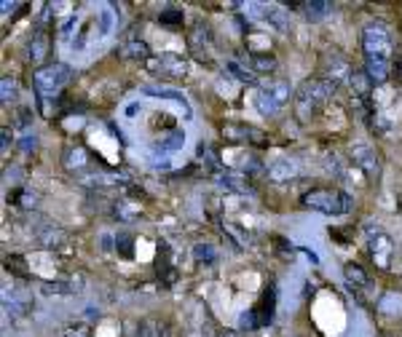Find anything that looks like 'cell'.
<instances>
[{"mask_svg": "<svg viewBox=\"0 0 402 337\" xmlns=\"http://www.w3.org/2000/svg\"><path fill=\"white\" fill-rule=\"evenodd\" d=\"M215 183L225 190V193H236V196H252V185L244 174H236V172H217Z\"/></svg>", "mask_w": 402, "mask_h": 337, "instance_id": "obj_10", "label": "cell"}, {"mask_svg": "<svg viewBox=\"0 0 402 337\" xmlns=\"http://www.w3.org/2000/svg\"><path fill=\"white\" fill-rule=\"evenodd\" d=\"M64 230L60 225H51V222H46V225H40V228H35V241L43 246H49V249H54V246L64 244Z\"/></svg>", "mask_w": 402, "mask_h": 337, "instance_id": "obj_14", "label": "cell"}, {"mask_svg": "<svg viewBox=\"0 0 402 337\" xmlns=\"http://www.w3.org/2000/svg\"><path fill=\"white\" fill-rule=\"evenodd\" d=\"M336 83L325 81V78H314V81H306L298 94H295V113L301 121H311L316 116V110L336 94Z\"/></svg>", "mask_w": 402, "mask_h": 337, "instance_id": "obj_2", "label": "cell"}, {"mask_svg": "<svg viewBox=\"0 0 402 337\" xmlns=\"http://www.w3.org/2000/svg\"><path fill=\"white\" fill-rule=\"evenodd\" d=\"M84 289V276H70L67 281L43 284V295H78Z\"/></svg>", "mask_w": 402, "mask_h": 337, "instance_id": "obj_16", "label": "cell"}, {"mask_svg": "<svg viewBox=\"0 0 402 337\" xmlns=\"http://www.w3.org/2000/svg\"><path fill=\"white\" fill-rule=\"evenodd\" d=\"M298 8L303 11V16H306L309 22H322V19L333 11V5H330L327 0H311V3H301Z\"/></svg>", "mask_w": 402, "mask_h": 337, "instance_id": "obj_21", "label": "cell"}, {"mask_svg": "<svg viewBox=\"0 0 402 337\" xmlns=\"http://www.w3.org/2000/svg\"><path fill=\"white\" fill-rule=\"evenodd\" d=\"M392 252H394V244H392V239H389L386 233H378V236H373L370 239V254H373V260H375V265H378L381 271H386V268H389Z\"/></svg>", "mask_w": 402, "mask_h": 337, "instance_id": "obj_11", "label": "cell"}, {"mask_svg": "<svg viewBox=\"0 0 402 337\" xmlns=\"http://www.w3.org/2000/svg\"><path fill=\"white\" fill-rule=\"evenodd\" d=\"M131 249H134V239H131L129 233H118V236H116V252H118L124 260H131V257H134Z\"/></svg>", "mask_w": 402, "mask_h": 337, "instance_id": "obj_33", "label": "cell"}, {"mask_svg": "<svg viewBox=\"0 0 402 337\" xmlns=\"http://www.w3.org/2000/svg\"><path fill=\"white\" fill-rule=\"evenodd\" d=\"M113 25H116V14L108 5H102L97 14V38H108L113 32Z\"/></svg>", "mask_w": 402, "mask_h": 337, "instance_id": "obj_25", "label": "cell"}, {"mask_svg": "<svg viewBox=\"0 0 402 337\" xmlns=\"http://www.w3.org/2000/svg\"><path fill=\"white\" fill-rule=\"evenodd\" d=\"M255 107H257V113H260V116H277L279 110H281V107H277V105H274V102H271V99H268L263 92L255 94Z\"/></svg>", "mask_w": 402, "mask_h": 337, "instance_id": "obj_32", "label": "cell"}, {"mask_svg": "<svg viewBox=\"0 0 402 337\" xmlns=\"http://www.w3.org/2000/svg\"><path fill=\"white\" fill-rule=\"evenodd\" d=\"M158 22H161V25H183V11L166 8V11L158 14Z\"/></svg>", "mask_w": 402, "mask_h": 337, "instance_id": "obj_39", "label": "cell"}, {"mask_svg": "<svg viewBox=\"0 0 402 337\" xmlns=\"http://www.w3.org/2000/svg\"><path fill=\"white\" fill-rule=\"evenodd\" d=\"M19 96V86H16V81L14 78H3L0 81V99L8 105V102H14Z\"/></svg>", "mask_w": 402, "mask_h": 337, "instance_id": "obj_35", "label": "cell"}, {"mask_svg": "<svg viewBox=\"0 0 402 337\" xmlns=\"http://www.w3.org/2000/svg\"><path fill=\"white\" fill-rule=\"evenodd\" d=\"M70 75H73V70H70V64H64V62L46 64V67H40V70L32 75L35 92L40 94V99L60 96V92H62L64 86H67V81H70Z\"/></svg>", "mask_w": 402, "mask_h": 337, "instance_id": "obj_3", "label": "cell"}, {"mask_svg": "<svg viewBox=\"0 0 402 337\" xmlns=\"http://www.w3.org/2000/svg\"><path fill=\"white\" fill-rule=\"evenodd\" d=\"M19 8H22V3H8V0L3 3V14H14V11H19Z\"/></svg>", "mask_w": 402, "mask_h": 337, "instance_id": "obj_44", "label": "cell"}, {"mask_svg": "<svg viewBox=\"0 0 402 337\" xmlns=\"http://www.w3.org/2000/svg\"><path fill=\"white\" fill-rule=\"evenodd\" d=\"M378 310L386 313V316H397V313H402V295L400 292H386V295L378 300Z\"/></svg>", "mask_w": 402, "mask_h": 337, "instance_id": "obj_26", "label": "cell"}, {"mask_svg": "<svg viewBox=\"0 0 402 337\" xmlns=\"http://www.w3.org/2000/svg\"><path fill=\"white\" fill-rule=\"evenodd\" d=\"M78 25H81V14H70L62 25H60V38H62V43H67V40L73 38V32H75Z\"/></svg>", "mask_w": 402, "mask_h": 337, "instance_id": "obj_36", "label": "cell"}, {"mask_svg": "<svg viewBox=\"0 0 402 337\" xmlns=\"http://www.w3.org/2000/svg\"><path fill=\"white\" fill-rule=\"evenodd\" d=\"M257 92H263L277 107H284L287 102H290V96H292V89H290V83L284 81V78H266L260 86H257Z\"/></svg>", "mask_w": 402, "mask_h": 337, "instance_id": "obj_9", "label": "cell"}, {"mask_svg": "<svg viewBox=\"0 0 402 337\" xmlns=\"http://www.w3.org/2000/svg\"><path fill=\"white\" fill-rule=\"evenodd\" d=\"M343 278H346V284H349L354 292H357V289H362V286H368V281H370L368 273H365L360 265H354V262H349V265L343 268Z\"/></svg>", "mask_w": 402, "mask_h": 337, "instance_id": "obj_23", "label": "cell"}, {"mask_svg": "<svg viewBox=\"0 0 402 337\" xmlns=\"http://www.w3.org/2000/svg\"><path fill=\"white\" fill-rule=\"evenodd\" d=\"M362 46L368 62H392V30L384 22H370L362 30Z\"/></svg>", "mask_w": 402, "mask_h": 337, "instance_id": "obj_4", "label": "cell"}, {"mask_svg": "<svg viewBox=\"0 0 402 337\" xmlns=\"http://www.w3.org/2000/svg\"><path fill=\"white\" fill-rule=\"evenodd\" d=\"M351 161H354V166H357V169H362V172H365V177H368V180H375V177L381 174L378 155H375V150H373L368 142H360V145H354V148H351Z\"/></svg>", "mask_w": 402, "mask_h": 337, "instance_id": "obj_6", "label": "cell"}, {"mask_svg": "<svg viewBox=\"0 0 402 337\" xmlns=\"http://www.w3.org/2000/svg\"><path fill=\"white\" fill-rule=\"evenodd\" d=\"M183 142H186V134H183L180 129H172V131H166V134H161V137L155 139L153 150L155 153H175V150L183 148Z\"/></svg>", "mask_w": 402, "mask_h": 337, "instance_id": "obj_17", "label": "cell"}, {"mask_svg": "<svg viewBox=\"0 0 402 337\" xmlns=\"http://www.w3.org/2000/svg\"><path fill=\"white\" fill-rule=\"evenodd\" d=\"M102 246H105V252H110V236H102Z\"/></svg>", "mask_w": 402, "mask_h": 337, "instance_id": "obj_45", "label": "cell"}, {"mask_svg": "<svg viewBox=\"0 0 402 337\" xmlns=\"http://www.w3.org/2000/svg\"><path fill=\"white\" fill-rule=\"evenodd\" d=\"M86 40H89V27H84V30L78 32V38L70 43V46H73V51H81V49L86 46Z\"/></svg>", "mask_w": 402, "mask_h": 337, "instance_id": "obj_42", "label": "cell"}, {"mask_svg": "<svg viewBox=\"0 0 402 337\" xmlns=\"http://www.w3.org/2000/svg\"><path fill=\"white\" fill-rule=\"evenodd\" d=\"M223 137H225L228 142H236V145H242V142L257 145V148H266V145H268L266 131H260V129H255V126H247V123H225V126H223Z\"/></svg>", "mask_w": 402, "mask_h": 337, "instance_id": "obj_5", "label": "cell"}, {"mask_svg": "<svg viewBox=\"0 0 402 337\" xmlns=\"http://www.w3.org/2000/svg\"><path fill=\"white\" fill-rule=\"evenodd\" d=\"M257 327H260V321H257L255 308H249V310H244V313L239 316V329H247V332H252V329H257Z\"/></svg>", "mask_w": 402, "mask_h": 337, "instance_id": "obj_38", "label": "cell"}, {"mask_svg": "<svg viewBox=\"0 0 402 337\" xmlns=\"http://www.w3.org/2000/svg\"><path fill=\"white\" fill-rule=\"evenodd\" d=\"M113 215L118 217L121 222H131V219H137V217L142 215V206H137L131 201H118L116 209H113Z\"/></svg>", "mask_w": 402, "mask_h": 337, "instance_id": "obj_29", "label": "cell"}, {"mask_svg": "<svg viewBox=\"0 0 402 337\" xmlns=\"http://www.w3.org/2000/svg\"><path fill=\"white\" fill-rule=\"evenodd\" d=\"M35 148H38V137H35V134H25V137L19 139V150H22V153H32Z\"/></svg>", "mask_w": 402, "mask_h": 337, "instance_id": "obj_41", "label": "cell"}, {"mask_svg": "<svg viewBox=\"0 0 402 337\" xmlns=\"http://www.w3.org/2000/svg\"><path fill=\"white\" fill-rule=\"evenodd\" d=\"M322 72H325V81H330V83H336L338 86L340 81H349L351 78V67H349V62L338 57V54H327L325 59H322Z\"/></svg>", "mask_w": 402, "mask_h": 337, "instance_id": "obj_8", "label": "cell"}, {"mask_svg": "<svg viewBox=\"0 0 402 337\" xmlns=\"http://www.w3.org/2000/svg\"><path fill=\"white\" fill-rule=\"evenodd\" d=\"M249 62H252V67H255L257 72H274L279 64V59L274 54H263V51H252V54H249Z\"/></svg>", "mask_w": 402, "mask_h": 337, "instance_id": "obj_27", "label": "cell"}, {"mask_svg": "<svg viewBox=\"0 0 402 337\" xmlns=\"http://www.w3.org/2000/svg\"><path fill=\"white\" fill-rule=\"evenodd\" d=\"M394 72H397V78H402V59L397 62V67H394Z\"/></svg>", "mask_w": 402, "mask_h": 337, "instance_id": "obj_46", "label": "cell"}, {"mask_svg": "<svg viewBox=\"0 0 402 337\" xmlns=\"http://www.w3.org/2000/svg\"><path fill=\"white\" fill-rule=\"evenodd\" d=\"M62 163L64 169H70V172H84V169H89L92 158H89V150L84 145H70L62 155Z\"/></svg>", "mask_w": 402, "mask_h": 337, "instance_id": "obj_12", "label": "cell"}, {"mask_svg": "<svg viewBox=\"0 0 402 337\" xmlns=\"http://www.w3.org/2000/svg\"><path fill=\"white\" fill-rule=\"evenodd\" d=\"M223 233H228L236 241V246H242V249H247L252 244V236H249L242 225H236V222H223Z\"/></svg>", "mask_w": 402, "mask_h": 337, "instance_id": "obj_28", "label": "cell"}, {"mask_svg": "<svg viewBox=\"0 0 402 337\" xmlns=\"http://www.w3.org/2000/svg\"><path fill=\"white\" fill-rule=\"evenodd\" d=\"M148 96H161V99H172V102H177V105H183V110H186V116H190V107H188L186 96L180 92H172V89H155V86H148L145 89Z\"/></svg>", "mask_w": 402, "mask_h": 337, "instance_id": "obj_30", "label": "cell"}, {"mask_svg": "<svg viewBox=\"0 0 402 337\" xmlns=\"http://www.w3.org/2000/svg\"><path fill=\"white\" fill-rule=\"evenodd\" d=\"M151 67L164 78H186L188 75V59L180 54H161L158 59L151 62Z\"/></svg>", "mask_w": 402, "mask_h": 337, "instance_id": "obj_7", "label": "cell"}, {"mask_svg": "<svg viewBox=\"0 0 402 337\" xmlns=\"http://www.w3.org/2000/svg\"><path fill=\"white\" fill-rule=\"evenodd\" d=\"M225 70H228V72L234 75V81H239V83H255V75H252L249 70H244L239 62H228Z\"/></svg>", "mask_w": 402, "mask_h": 337, "instance_id": "obj_34", "label": "cell"}, {"mask_svg": "<svg viewBox=\"0 0 402 337\" xmlns=\"http://www.w3.org/2000/svg\"><path fill=\"white\" fill-rule=\"evenodd\" d=\"M301 204L311 209V212H319V215L327 217H340L349 215L351 206H354V198L349 193H343L338 187H316V190H309L303 193Z\"/></svg>", "mask_w": 402, "mask_h": 337, "instance_id": "obj_1", "label": "cell"}, {"mask_svg": "<svg viewBox=\"0 0 402 337\" xmlns=\"http://www.w3.org/2000/svg\"><path fill=\"white\" fill-rule=\"evenodd\" d=\"M217 257V252H215V246L212 244H196L193 246V260L196 262H212Z\"/></svg>", "mask_w": 402, "mask_h": 337, "instance_id": "obj_37", "label": "cell"}, {"mask_svg": "<svg viewBox=\"0 0 402 337\" xmlns=\"http://www.w3.org/2000/svg\"><path fill=\"white\" fill-rule=\"evenodd\" d=\"M263 22L271 25V27H277V30H281V32L287 30V25H290L284 8H279V5H274V3H266V16H263Z\"/></svg>", "mask_w": 402, "mask_h": 337, "instance_id": "obj_24", "label": "cell"}, {"mask_svg": "<svg viewBox=\"0 0 402 337\" xmlns=\"http://www.w3.org/2000/svg\"><path fill=\"white\" fill-rule=\"evenodd\" d=\"M220 337H239V332H223Z\"/></svg>", "mask_w": 402, "mask_h": 337, "instance_id": "obj_47", "label": "cell"}, {"mask_svg": "<svg viewBox=\"0 0 402 337\" xmlns=\"http://www.w3.org/2000/svg\"><path fill=\"white\" fill-rule=\"evenodd\" d=\"M268 177L274 183H290L292 177H298V163L295 161H287V158H279L268 166Z\"/></svg>", "mask_w": 402, "mask_h": 337, "instance_id": "obj_18", "label": "cell"}, {"mask_svg": "<svg viewBox=\"0 0 402 337\" xmlns=\"http://www.w3.org/2000/svg\"><path fill=\"white\" fill-rule=\"evenodd\" d=\"M49 46H51V40H49V32L46 30H35L30 38V43H27V59L30 62H43L49 57Z\"/></svg>", "mask_w": 402, "mask_h": 337, "instance_id": "obj_13", "label": "cell"}, {"mask_svg": "<svg viewBox=\"0 0 402 337\" xmlns=\"http://www.w3.org/2000/svg\"><path fill=\"white\" fill-rule=\"evenodd\" d=\"M0 139H3V142H0V150L5 153V150H8V145H11V131H8V129H3V131H0Z\"/></svg>", "mask_w": 402, "mask_h": 337, "instance_id": "obj_43", "label": "cell"}, {"mask_svg": "<svg viewBox=\"0 0 402 337\" xmlns=\"http://www.w3.org/2000/svg\"><path fill=\"white\" fill-rule=\"evenodd\" d=\"M64 337H92V327L84 324V321H75L64 329Z\"/></svg>", "mask_w": 402, "mask_h": 337, "instance_id": "obj_40", "label": "cell"}, {"mask_svg": "<svg viewBox=\"0 0 402 337\" xmlns=\"http://www.w3.org/2000/svg\"><path fill=\"white\" fill-rule=\"evenodd\" d=\"M196 153H199V158L204 161V166H207V169H212V172H217V169H220V158H217L215 148H212L210 142H201Z\"/></svg>", "mask_w": 402, "mask_h": 337, "instance_id": "obj_31", "label": "cell"}, {"mask_svg": "<svg viewBox=\"0 0 402 337\" xmlns=\"http://www.w3.org/2000/svg\"><path fill=\"white\" fill-rule=\"evenodd\" d=\"M188 40H190V49H193L196 54H201V46H204V49H210V46H212V32H210L207 25H201V22H199V25L193 27V32H190V38H188Z\"/></svg>", "mask_w": 402, "mask_h": 337, "instance_id": "obj_22", "label": "cell"}, {"mask_svg": "<svg viewBox=\"0 0 402 337\" xmlns=\"http://www.w3.org/2000/svg\"><path fill=\"white\" fill-rule=\"evenodd\" d=\"M349 86H351V92L357 94L360 99H368L375 83H373V78L368 75V70H354L351 78H349Z\"/></svg>", "mask_w": 402, "mask_h": 337, "instance_id": "obj_20", "label": "cell"}, {"mask_svg": "<svg viewBox=\"0 0 402 337\" xmlns=\"http://www.w3.org/2000/svg\"><path fill=\"white\" fill-rule=\"evenodd\" d=\"M274 310H277V289H274V286H268V289H266V295H263V300L255 306V313H257L260 327H266V324H271V321H274Z\"/></svg>", "mask_w": 402, "mask_h": 337, "instance_id": "obj_15", "label": "cell"}, {"mask_svg": "<svg viewBox=\"0 0 402 337\" xmlns=\"http://www.w3.org/2000/svg\"><path fill=\"white\" fill-rule=\"evenodd\" d=\"M118 57H124V59H140L145 62L148 57H151V46L145 43V40H126L124 46L118 49Z\"/></svg>", "mask_w": 402, "mask_h": 337, "instance_id": "obj_19", "label": "cell"}]
</instances>
